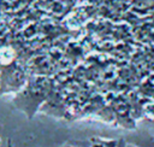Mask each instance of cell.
Wrapping results in <instances>:
<instances>
[{
  "label": "cell",
  "instance_id": "cell-1",
  "mask_svg": "<svg viewBox=\"0 0 154 147\" xmlns=\"http://www.w3.org/2000/svg\"><path fill=\"white\" fill-rule=\"evenodd\" d=\"M113 142H108V141H103V140H99L97 142H93L90 147H113Z\"/></svg>",
  "mask_w": 154,
  "mask_h": 147
}]
</instances>
